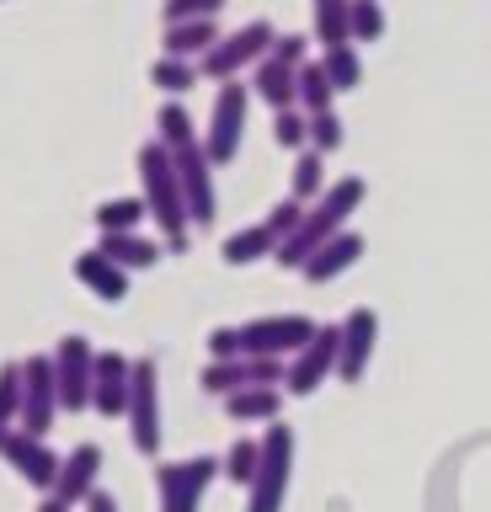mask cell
I'll list each match as a JSON object with an SVG mask.
<instances>
[{
  "label": "cell",
  "instance_id": "1",
  "mask_svg": "<svg viewBox=\"0 0 491 512\" xmlns=\"http://www.w3.org/2000/svg\"><path fill=\"white\" fill-rule=\"evenodd\" d=\"M363 192H369V187H363V176H342V182H331V187L321 192V198H315V203L305 208L299 230H294V235L278 246L273 262H278V267H289V272H299V267H305L310 256H315V251L326 246V240H337V235L347 230V219L358 214Z\"/></svg>",
  "mask_w": 491,
  "mask_h": 512
},
{
  "label": "cell",
  "instance_id": "2",
  "mask_svg": "<svg viewBox=\"0 0 491 512\" xmlns=\"http://www.w3.org/2000/svg\"><path fill=\"white\" fill-rule=\"evenodd\" d=\"M139 198H145L155 230L171 251L187 246V230H193V214H187V192H182V176H177V160L161 139H145L139 144Z\"/></svg>",
  "mask_w": 491,
  "mask_h": 512
},
{
  "label": "cell",
  "instance_id": "3",
  "mask_svg": "<svg viewBox=\"0 0 491 512\" xmlns=\"http://www.w3.org/2000/svg\"><path fill=\"white\" fill-rule=\"evenodd\" d=\"M289 470H294V427L267 422L257 480L246 486V512H283V496H289Z\"/></svg>",
  "mask_w": 491,
  "mask_h": 512
},
{
  "label": "cell",
  "instance_id": "4",
  "mask_svg": "<svg viewBox=\"0 0 491 512\" xmlns=\"http://www.w3.org/2000/svg\"><path fill=\"white\" fill-rule=\"evenodd\" d=\"M273 43H278V32H273V22H246V27H235L230 38H219L209 54L198 59V75H209V80H235L246 70V64H262L267 54H273Z\"/></svg>",
  "mask_w": 491,
  "mask_h": 512
},
{
  "label": "cell",
  "instance_id": "5",
  "mask_svg": "<svg viewBox=\"0 0 491 512\" xmlns=\"http://www.w3.org/2000/svg\"><path fill=\"white\" fill-rule=\"evenodd\" d=\"M246 107H251V91L241 80H225L214 96V118H209V134H203V150H209L214 166H230L241 155V134H246Z\"/></svg>",
  "mask_w": 491,
  "mask_h": 512
},
{
  "label": "cell",
  "instance_id": "6",
  "mask_svg": "<svg viewBox=\"0 0 491 512\" xmlns=\"http://www.w3.org/2000/svg\"><path fill=\"white\" fill-rule=\"evenodd\" d=\"M65 411L59 406V374H54V352H38V358L22 363V432H43L54 427V416Z\"/></svg>",
  "mask_w": 491,
  "mask_h": 512
},
{
  "label": "cell",
  "instance_id": "7",
  "mask_svg": "<svg viewBox=\"0 0 491 512\" xmlns=\"http://www.w3.org/2000/svg\"><path fill=\"white\" fill-rule=\"evenodd\" d=\"M315 320L310 315H262L251 320V326H241V342L251 358H294V352H305L315 342Z\"/></svg>",
  "mask_w": 491,
  "mask_h": 512
},
{
  "label": "cell",
  "instance_id": "8",
  "mask_svg": "<svg viewBox=\"0 0 491 512\" xmlns=\"http://www.w3.org/2000/svg\"><path fill=\"white\" fill-rule=\"evenodd\" d=\"M171 160H177V176H182V192H187V214L193 224H214L219 214V198H214V160L203 150V139H182L171 144Z\"/></svg>",
  "mask_w": 491,
  "mask_h": 512
},
{
  "label": "cell",
  "instance_id": "9",
  "mask_svg": "<svg viewBox=\"0 0 491 512\" xmlns=\"http://www.w3.org/2000/svg\"><path fill=\"white\" fill-rule=\"evenodd\" d=\"M225 475V464L198 454V459H182V464H161L155 470V491H161V512H198L209 480Z\"/></svg>",
  "mask_w": 491,
  "mask_h": 512
},
{
  "label": "cell",
  "instance_id": "10",
  "mask_svg": "<svg viewBox=\"0 0 491 512\" xmlns=\"http://www.w3.org/2000/svg\"><path fill=\"white\" fill-rule=\"evenodd\" d=\"M54 374H59V406L91 411V384H97V352L86 336H65L54 347Z\"/></svg>",
  "mask_w": 491,
  "mask_h": 512
},
{
  "label": "cell",
  "instance_id": "11",
  "mask_svg": "<svg viewBox=\"0 0 491 512\" xmlns=\"http://www.w3.org/2000/svg\"><path fill=\"white\" fill-rule=\"evenodd\" d=\"M289 379V358H225V363H209L203 368V390L209 395H241V390H257V384H283Z\"/></svg>",
  "mask_w": 491,
  "mask_h": 512
},
{
  "label": "cell",
  "instance_id": "12",
  "mask_svg": "<svg viewBox=\"0 0 491 512\" xmlns=\"http://www.w3.org/2000/svg\"><path fill=\"white\" fill-rule=\"evenodd\" d=\"M337 358H342V326H321V331H315V342L289 358V379H283V390H289V395H315L331 374H337Z\"/></svg>",
  "mask_w": 491,
  "mask_h": 512
},
{
  "label": "cell",
  "instance_id": "13",
  "mask_svg": "<svg viewBox=\"0 0 491 512\" xmlns=\"http://www.w3.org/2000/svg\"><path fill=\"white\" fill-rule=\"evenodd\" d=\"M0 459H6L11 470H17L27 486H38V491H54L59 486V464H65L49 443L33 438V432H22V427H11L6 438H0Z\"/></svg>",
  "mask_w": 491,
  "mask_h": 512
},
{
  "label": "cell",
  "instance_id": "14",
  "mask_svg": "<svg viewBox=\"0 0 491 512\" xmlns=\"http://www.w3.org/2000/svg\"><path fill=\"white\" fill-rule=\"evenodd\" d=\"M129 432H134L139 454H155V448H161V390H155V358H134Z\"/></svg>",
  "mask_w": 491,
  "mask_h": 512
},
{
  "label": "cell",
  "instance_id": "15",
  "mask_svg": "<svg viewBox=\"0 0 491 512\" xmlns=\"http://www.w3.org/2000/svg\"><path fill=\"white\" fill-rule=\"evenodd\" d=\"M129 395H134V358H123V352H97L91 411L97 416H129Z\"/></svg>",
  "mask_w": 491,
  "mask_h": 512
},
{
  "label": "cell",
  "instance_id": "16",
  "mask_svg": "<svg viewBox=\"0 0 491 512\" xmlns=\"http://www.w3.org/2000/svg\"><path fill=\"white\" fill-rule=\"evenodd\" d=\"M374 342H379V315L369 310V304L347 310V320H342V358H337V379L358 384V379H363V368H369V358H374Z\"/></svg>",
  "mask_w": 491,
  "mask_h": 512
},
{
  "label": "cell",
  "instance_id": "17",
  "mask_svg": "<svg viewBox=\"0 0 491 512\" xmlns=\"http://www.w3.org/2000/svg\"><path fill=\"white\" fill-rule=\"evenodd\" d=\"M97 475H102V448H97V443L70 448L65 464H59V486H54V496H59L65 507H86L91 491H102Z\"/></svg>",
  "mask_w": 491,
  "mask_h": 512
},
{
  "label": "cell",
  "instance_id": "18",
  "mask_svg": "<svg viewBox=\"0 0 491 512\" xmlns=\"http://www.w3.org/2000/svg\"><path fill=\"white\" fill-rule=\"evenodd\" d=\"M75 278H81V283H86L97 299H107V304L129 299V267H118L113 256H102L97 246L75 256Z\"/></svg>",
  "mask_w": 491,
  "mask_h": 512
},
{
  "label": "cell",
  "instance_id": "19",
  "mask_svg": "<svg viewBox=\"0 0 491 512\" xmlns=\"http://www.w3.org/2000/svg\"><path fill=\"white\" fill-rule=\"evenodd\" d=\"M358 256H363V235H358V230H342L337 240H326V246L315 251L299 272H305V283H331V278H342V272L353 267Z\"/></svg>",
  "mask_w": 491,
  "mask_h": 512
},
{
  "label": "cell",
  "instance_id": "20",
  "mask_svg": "<svg viewBox=\"0 0 491 512\" xmlns=\"http://www.w3.org/2000/svg\"><path fill=\"white\" fill-rule=\"evenodd\" d=\"M251 91H257L273 112H289V107H299V70L267 54V59L257 64V80H251Z\"/></svg>",
  "mask_w": 491,
  "mask_h": 512
},
{
  "label": "cell",
  "instance_id": "21",
  "mask_svg": "<svg viewBox=\"0 0 491 512\" xmlns=\"http://www.w3.org/2000/svg\"><path fill=\"white\" fill-rule=\"evenodd\" d=\"M97 251H102V256H113V262H118V267H129V272H134V267H155V262L166 256L161 240H150V235H139V230H134V235H102V240H97Z\"/></svg>",
  "mask_w": 491,
  "mask_h": 512
},
{
  "label": "cell",
  "instance_id": "22",
  "mask_svg": "<svg viewBox=\"0 0 491 512\" xmlns=\"http://www.w3.org/2000/svg\"><path fill=\"white\" fill-rule=\"evenodd\" d=\"M225 411H230V422H278L283 390H278V384H257V390L225 395Z\"/></svg>",
  "mask_w": 491,
  "mask_h": 512
},
{
  "label": "cell",
  "instance_id": "23",
  "mask_svg": "<svg viewBox=\"0 0 491 512\" xmlns=\"http://www.w3.org/2000/svg\"><path fill=\"white\" fill-rule=\"evenodd\" d=\"M214 43H219L214 22H171V27H166V59H187V64H198Z\"/></svg>",
  "mask_w": 491,
  "mask_h": 512
},
{
  "label": "cell",
  "instance_id": "24",
  "mask_svg": "<svg viewBox=\"0 0 491 512\" xmlns=\"http://www.w3.org/2000/svg\"><path fill=\"white\" fill-rule=\"evenodd\" d=\"M225 256L230 267H246V262H262V256H278V235L267 230V224H246V230H235L230 240H225Z\"/></svg>",
  "mask_w": 491,
  "mask_h": 512
},
{
  "label": "cell",
  "instance_id": "25",
  "mask_svg": "<svg viewBox=\"0 0 491 512\" xmlns=\"http://www.w3.org/2000/svg\"><path fill=\"white\" fill-rule=\"evenodd\" d=\"M315 43H353V0H315Z\"/></svg>",
  "mask_w": 491,
  "mask_h": 512
},
{
  "label": "cell",
  "instance_id": "26",
  "mask_svg": "<svg viewBox=\"0 0 491 512\" xmlns=\"http://www.w3.org/2000/svg\"><path fill=\"white\" fill-rule=\"evenodd\" d=\"M145 219H150L145 198H107V203H97V230L102 235H134Z\"/></svg>",
  "mask_w": 491,
  "mask_h": 512
},
{
  "label": "cell",
  "instance_id": "27",
  "mask_svg": "<svg viewBox=\"0 0 491 512\" xmlns=\"http://www.w3.org/2000/svg\"><path fill=\"white\" fill-rule=\"evenodd\" d=\"M331 96H337V86H331V75H326V64L321 59H310V64H299V107L310 112H331Z\"/></svg>",
  "mask_w": 491,
  "mask_h": 512
},
{
  "label": "cell",
  "instance_id": "28",
  "mask_svg": "<svg viewBox=\"0 0 491 512\" xmlns=\"http://www.w3.org/2000/svg\"><path fill=\"white\" fill-rule=\"evenodd\" d=\"M326 192V155L321 150H299L294 160V192L289 198L294 203H310V198H321Z\"/></svg>",
  "mask_w": 491,
  "mask_h": 512
},
{
  "label": "cell",
  "instance_id": "29",
  "mask_svg": "<svg viewBox=\"0 0 491 512\" xmlns=\"http://www.w3.org/2000/svg\"><path fill=\"white\" fill-rule=\"evenodd\" d=\"M257 464H262V438H235L230 454H225V480L251 486V480H257Z\"/></svg>",
  "mask_w": 491,
  "mask_h": 512
},
{
  "label": "cell",
  "instance_id": "30",
  "mask_svg": "<svg viewBox=\"0 0 491 512\" xmlns=\"http://www.w3.org/2000/svg\"><path fill=\"white\" fill-rule=\"evenodd\" d=\"M321 64H326V75H331V86H337V91H353L358 80H363V59H358V48H353V43L326 48Z\"/></svg>",
  "mask_w": 491,
  "mask_h": 512
},
{
  "label": "cell",
  "instance_id": "31",
  "mask_svg": "<svg viewBox=\"0 0 491 512\" xmlns=\"http://www.w3.org/2000/svg\"><path fill=\"white\" fill-rule=\"evenodd\" d=\"M273 139L283 150H310V112L305 107H289V112H273Z\"/></svg>",
  "mask_w": 491,
  "mask_h": 512
},
{
  "label": "cell",
  "instance_id": "32",
  "mask_svg": "<svg viewBox=\"0 0 491 512\" xmlns=\"http://www.w3.org/2000/svg\"><path fill=\"white\" fill-rule=\"evenodd\" d=\"M22 422V363H0V427Z\"/></svg>",
  "mask_w": 491,
  "mask_h": 512
},
{
  "label": "cell",
  "instance_id": "33",
  "mask_svg": "<svg viewBox=\"0 0 491 512\" xmlns=\"http://www.w3.org/2000/svg\"><path fill=\"white\" fill-rule=\"evenodd\" d=\"M150 80L161 91H187V86H198V64H187V59H155L150 64Z\"/></svg>",
  "mask_w": 491,
  "mask_h": 512
},
{
  "label": "cell",
  "instance_id": "34",
  "mask_svg": "<svg viewBox=\"0 0 491 512\" xmlns=\"http://www.w3.org/2000/svg\"><path fill=\"white\" fill-rule=\"evenodd\" d=\"M155 139L166 144H182V139H198V128H193V118H187V107H177V102H166L161 107V128H155Z\"/></svg>",
  "mask_w": 491,
  "mask_h": 512
},
{
  "label": "cell",
  "instance_id": "35",
  "mask_svg": "<svg viewBox=\"0 0 491 512\" xmlns=\"http://www.w3.org/2000/svg\"><path fill=\"white\" fill-rule=\"evenodd\" d=\"M342 118L337 112H315L310 118V150H321V155H331V150H342Z\"/></svg>",
  "mask_w": 491,
  "mask_h": 512
},
{
  "label": "cell",
  "instance_id": "36",
  "mask_svg": "<svg viewBox=\"0 0 491 512\" xmlns=\"http://www.w3.org/2000/svg\"><path fill=\"white\" fill-rule=\"evenodd\" d=\"M225 0H166V27L171 22H214Z\"/></svg>",
  "mask_w": 491,
  "mask_h": 512
},
{
  "label": "cell",
  "instance_id": "37",
  "mask_svg": "<svg viewBox=\"0 0 491 512\" xmlns=\"http://www.w3.org/2000/svg\"><path fill=\"white\" fill-rule=\"evenodd\" d=\"M385 32V11L379 0H353V43H374Z\"/></svg>",
  "mask_w": 491,
  "mask_h": 512
},
{
  "label": "cell",
  "instance_id": "38",
  "mask_svg": "<svg viewBox=\"0 0 491 512\" xmlns=\"http://www.w3.org/2000/svg\"><path fill=\"white\" fill-rule=\"evenodd\" d=\"M299 219H305V203H294V198H283L278 208H273V214H267L262 224H267V230H273L278 235V246H283V240H289L294 230H299Z\"/></svg>",
  "mask_w": 491,
  "mask_h": 512
},
{
  "label": "cell",
  "instance_id": "39",
  "mask_svg": "<svg viewBox=\"0 0 491 512\" xmlns=\"http://www.w3.org/2000/svg\"><path fill=\"white\" fill-rule=\"evenodd\" d=\"M209 352H214V363H225V358H246L241 326H214V331H209Z\"/></svg>",
  "mask_w": 491,
  "mask_h": 512
},
{
  "label": "cell",
  "instance_id": "40",
  "mask_svg": "<svg viewBox=\"0 0 491 512\" xmlns=\"http://www.w3.org/2000/svg\"><path fill=\"white\" fill-rule=\"evenodd\" d=\"M273 59H283V64H310V38H299V32H289V38H278L273 43Z\"/></svg>",
  "mask_w": 491,
  "mask_h": 512
},
{
  "label": "cell",
  "instance_id": "41",
  "mask_svg": "<svg viewBox=\"0 0 491 512\" xmlns=\"http://www.w3.org/2000/svg\"><path fill=\"white\" fill-rule=\"evenodd\" d=\"M86 512H118V496H113V491H91Z\"/></svg>",
  "mask_w": 491,
  "mask_h": 512
},
{
  "label": "cell",
  "instance_id": "42",
  "mask_svg": "<svg viewBox=\"0 0 491 512\" xmlns=\"http://www.w3.org/2000/svg\"><path fill=\"white\" fill-rule=\"evenodd\" d=\"M38 512H70V507H65V502H59V496L49 491V496H43V502H38Z\"/></svg>",
  "mask_w": 491,
  "mask_h": 512
}]
</instances>
